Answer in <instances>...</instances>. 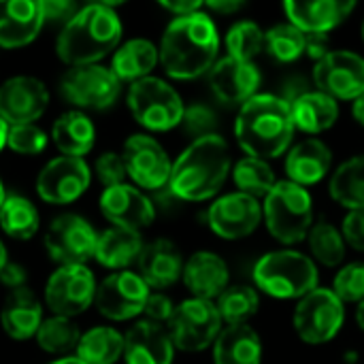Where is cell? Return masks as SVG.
<instances>
[{
    "instance_id": "cell-44",
    "label": "cell",
    "mask_w": 364,
    "mask_h": 364,
    "mask_svg": "<svg viewBox=\"0 0 364 364\" xmlns=\"http://www.w3.org/2000/svg\"><path fill=\"white\" fill-rule=\"evenodd\" d=\"M181 126L192 136V141H196V139H203L209 134H218L215 132L218 115L211 107H207L203 102H194V105L186 107L183 117H181Z\"/></svg>"
},
{
    "instance_id": "cell-5",
    "label": "cell",
    "mask_w": 364,
    "mask_h": 364,
    "mask_svg": "<svg viewBox=\"0 0 364 364\" xmlns=\"http://www.w3.org/2000/svg\"><path fill=\"white\" fill-rule=\"evenodd\" d=\"M320 273L316 262L294 250H277L264 254L254 264V284L273 299L301 301L318 288Z\"/></svg>"
},
{
    "instance_id": "cell-47",
    "label": "cell",
    "mask_w": 364,
    "mask_h": 364,
    "mask_svg": "<svg viewBox=\"0 0 364 364\" xmlns=\"http://www.w3.org/2000/svg\"><path fill=\"white\" fill-rule=\"evenodd\" d=\"M81 6L73 0H43L41 2V11H43V19L45 23H62V28L77 15Z\"/></svg>"
},
{
    "instance_id": "cell-54",
    "label": "cell",
    "mask_w": 364,
    "mask_h": 364,
    "mask_svg": "<svg viewBox=\"0 0 364 364\" xmlns=\"http://www.w3.org/2000/svg\"><path fill=\"white\" fill-rule=\"evenodd\" d=\"M6 136H9V124L0 117V151L6 147Z\"/></svg>"
},
{
    "instance_id": "cell-8",
    "label": "cell",
    "mask_w": 364,
    "mask_h": 364,
    "mask_svg": "<svg viewBox=\"0 0 364 364\" xmlns=\"http://www.w3.org/2000/svg\"><path fill=\"white\" fill-rule=\"evenodd\" d=\"M166 328L175 350L194 354L215 343L222 333V318L213 301L188 299L175 307Z\"/></svg>"
},
{
    "instance_id": "cell-6",
    "label": "cell",
    "mask_w": 364,
    "mask_h": 364,
    "mask_svg": "<svg viewBox=\"0 0 364 364\" xmlns=\"http://www.w3.org/2000/svg\"><path fill=\"white\" fill-rule=\"evenodd\" d=\"M262 215L269 232L284 245H294L307 239L314 226V200L307 188L292 181H277L264 196Z\"/></svg>"
},
{
    "instance_id": "cell-58",
    "label": "cell",
    "mask_w": 364,
    "mask_h": 364,
    "mask_svg": "<svg viewBox=\"0 0 364 364\" xmlns=\"http://www.w3.org/2000/svg\"><path fill=\"white\" fill-rule=\"evenodd\" d=\"M356 356H358L356 352H348V354H346V363H356V360H358Z\"/></svg>"
},
{
    "instance_id": "cell-19",
    "label": "cell",
    "mask_w": 364,
    "mask_h": 364,
    "mask_svg": "<svg viewBox=\"0 0 364 364\" xmlns=\"http://www.w3.org/2000/svg\"><path fill=\"white\" fill-rule=\"evenodd\" d=\"M207 75L213 96L228 107H243L258 94L260 70L254 62H241L226 55L218 60Z\"/></svg>"
},
{
    "instance_id": "cell-59",
    "label": "cell",
    "mask_w": 364,
    "mask_h": 364,
    "mask_svg": "<svg viewBox=\"0 0 364 364\" xmlns=\"http://www.w3.org/2000/svg\"><path fill=\"white\" fill-rule=\"evenodd\" d=\"M4 198H6V192H4V183H2V179H0V207H2V203H4Z\"/></svg>"
},
{
    "instance_id": "cell-28",
    "label": "cell",
    "mask_w": 364,
    "mask_h": 364,
    "mask_svg": "<svg viewBox=\"0 0 364 364\" xmlns=\"http://www.w3.org/2000/svg\"><path fill=\"white\" fill-rule=\"evenodd\" d=\"M158 45H154L149 38H130L113 51L109 68L119 83H134L151 77V70L158 66Z\"/></svg>"
},
{
    "instance_id": "cell-55",
    "label": "cell",
    "mask_w": 364,
    "mask_h": 364,
    "mask_svg": "<svg viewBox=\"0 0 364 364\" xmlns=\"http://www.w3.org/2000/svg\"><path fill=\"white\" fill-rule=\"evenodd\" d=\"M356 322H358L360 331H364V299L358 303V307H356Z\"/></svg>"
},
{
    "instance_id": "cell-10",
    "label": "cell",
    "mask_w": 364,
    "mask_h": 364,
    "mask_svg": "<svg viewBox=\"0 0 364 364\" xmlns=\"http://www.w3.org/2000/svg\"><path fill=\"white\" fill-rule=\"evenodd\" d=\"M62 96L77 109V111H105L115 105L122 94V83L111 73L109 66L102 64H87V66H73L62 83Z\"/></svg>"
},
{
    "instance_id": "cell-31",
    "label": "cell",
    "mask_w": 364,
    "mask_h": 364,
    "mask_svg": "<svg viewBox=\"0 0 364 364\" xmlns=\"http://www.w3.org/2000/svg\"><path fill=\"white\" fill-rule=\"evenodd\" d=\"M215 364H260L262 363V341L258 333L247 326H226L213 343Z\"/></svg>"
},
{
    "instance_id": "cell-11",
    "label": "cell",
    "mask_w": 364,
    "mask_h": 364,
    "mask_svg": "<svg viewBox=\"0 0 364 364\" xmlns=\"http://www.w3.org/2000/svg\"><path fill=\"white\" fill-rule=\"evenodd\" d=\"M96 277L87 264L58 267L45 284V305L53 316L77 318L94 305Z\"/></svg>"
},
{
    "instance_id": "cell-22",
    "label": "cell",
    "mask_w": 364,
    "mask_h": 364,
    "mask_svg": "<svg viewBox=\"0 0 364 364\" xmlns=\"http://www.w3.org/2000/svg\"><path fill=\"white\" fill-rule=\"evenodd\" d=\"M45 19L36 0L0 2V47L19 49L30 45L43 30Z\"/></svg>"
},
{
    "instance_id": "cell-39",
    "label": "cell",
    "mask_w": 364,
    "mask_h": 364,
    "mask_svg": "<svg viewBox=\"0 0 364 364\" xmlns=\"http://www.w3.org/2000/svg\"><path fill=\"white\" fill-rule=\"evenodd\" d=\"M232 179H235L239 192H243L252 198L267 196L277 183L271 164L264 160H258V158H250V156H245L243 160H239L235 164Z\"/></svg>"
},
{
    "instance_id": "cell-20",
    "label": "cell",
    "mask_w": 364,
    "mask_h": 364,
    "mask_svg": "<svg viewBox=\"0 0 364 364\" xmlns=\"http://www.w3.org/2000/svg\"><path fill=\"white\" fill-rule=\"evenodd\" d=\"M100 213L115 228H128L141 232L156 218V207L149 196L130 183L107 188L100 194Z\"/></svg>"
},
{
    "instance_id": "cell-41",
    "label": "cell",
    "mask_w": 364,
    "mask_h": 364,
    "mask_svg": "<svg viewBox=\"0 0 364 364\" xmlns=\"http://www.w3.org/2000/svg\"><path fill=\"white\" fill-rule=\"evenodd\" d=\"M264 47L277 62L290 64L305 53V34L292 23H277L264 32Z\"/></svg>"
},
{
    "instance_id": "cell-48",
    "label": "cell",
    "mask_w": 364,
    "mask_h": 364,
    "mask_svg": "<svg viewBox=\"0 0 364 364\" xmlns=\"http://www.w3.org/2000/svg\"><path fill=\"white\" fill-rule=\"evenodd\" d=\"M341 235H343L346 245H350L358 252H364V209L350 211L343 218Z\"/></svg>"
},
{
    "instance_id": "cell-23",
    "label": "cell",
    "mask_w": 364,
    "mask_h": 364,
    "mask_svg": "<svg viewBox=\"0 0 364 364\" xmlns=\"http://www.w3.org/2000/svg\"><path fill=\"white\" fill-rule=\"evenodd\" d=\"M183 256L179 247L168 239H156L143 245V252L136 260L139 277L147 288L164 290L177 284L183 275Z\"/></svg>"
},
{
    "instance_id": "cell-18",
    "label": "cell",
    "mask_w": 364,
    "mask_h": 364,
    "mask_svg": "<svg viewBox=\"0 0 364 364\" xmlns=\"http://www.w3.org/2000/svg\"><path fill=\"white\" fill-rule=\"evenodd\" d=\"M262 222V205L258 198H252L243 192L226 194L207 211V224L209 228L226 239V241H239L250 237Z\"/></svg>"
},
{
    "instance_id": "cell-26",
    "label": "cell",
    "mask_w": 364,
    "mask_h": 364,
    "mask_svg": "<svg viewBox=\"0 0 364 364\" xmlns=\"http://www.w3.org/2000/svg\"><path fill=\"white\" fill-rule=\"evenodd\" d=\"M333 166V151L331 147L316 139H303L299 141L286 158V173H288V181L296 183V186H314L320 183Z\"/></svg>"
},
{
    "instance_id": "cell-9",
    "label": "cell",
    "mask_w": 364,
    "mask_h": 364,
    "mask_svg": "<svg viewBox=\"0 0 364 364\" xmlns=\"http://www.w3.org/2000/svg\"><path fill=\"white\" fill-rule=\"evenodd\" d=\"M346 320V307L331 288H316L303 296L294 309L292 324L296 335L309 346L333 341Z\"/></svg>"
},
{
    "instance_id": "cell-1",
    "label": "cell",
    "mask_w": 364,
    "mask_h": 364,
    "mask_svg": "<svg viewBox=\"0 0 364 364\" xmlns=\"http://www.w3.org/2000/svg\"><path fill=\"white\" fill-rule=\"evenodd\" d=\"M218 26L205 11L175 17L166 26L158 47L164 73L179 81H190L209 73L218 62Z\"/></svg>"
},
{
    "instance_id": "cell-29",
    "label": "cell",
    "mask_w": 364,
    "mask_h": 364,
    "mask_svg": "<svg viewBox=\"0 0 364 364\" xmlns=\"http://www.w3.org/2000/svg\"><path fill=\"white\" fill-rule=\"evenodd\" d=\"M143 237L136 230L128 228H107L98 232L94 260L111 271H128L130 264H134L143 252Z\"/></svg>"
},
{
    "instance_id": "cell-42",
    "label": "cell",
    "mask_w": 364,
    "mask_h": 364,
    "mask_svg": "<svg viewBox=\"0 0 364 364\" xmlns=\"http://www.w3.org/2000/svg\"><path fill=\"white\" fill-rule=\"evenodd\" d=\"M49 136L43 128L36 124H23V126H9L6 147L19 156H38L47 149Z\"/></svg>"
},
{
    "instance_id": "cell-24",
    "label": "cell",
    "mask_w": 364,
    "mask_h": 364,
    "mask_svg": "<svg viewBox=\"0 0 364 364\" xmlns=\"http://www.w3.org/2000/svg\"><path fill=\"white\" fill-rule=\"evenodd\" d=\"M356 2L352 0H316V2H286L284 11L294 28L303 34H326L343 23Z\"/></svg>"
},
{
    "instance_id": "cell-45",
    "label": "cell",
    "mask_w": 364,
    "mask_h": 364,
    "mask_svg": "<svg viewBox=\"0 0 364 364\" xmlns=\"http://www.w3.org/2000/svg\"><path fill=\"white\" fill-rule=\"evenodd\" d=\"M94 173H96L98 181H100L105 188L122 186V183H126V179H128V171H126L124 156L117 154V151H105V154H100V156L96 158Z\"/></svg>"
},
{
    "instance_id": "cell-46",
    "label": "cell",
    "mask_w": 364,
    "mask_h": 364,
    "mask_svg": "<svg viewBox=\"0 0 364 364\" xmlns=\"http://www.w3.org/2000/svg\"><path fill=\"white\" fill-rule=\"evenodd\" d=\"M175 314V303L162 294V292H149L145 307H143V316L147 322L151 324H160V326H168L171 318Z\"/></svg>"
},
{
    "instance_id": "cell-3",
    "label": "cell",
    "mask_w": 364,
    "mask_h": 364,
    "mask_svg": "<svg viewBox=\"0 0 364 364\" xmlns=\"http://www.w3.org/2000/svg\"><path fill=\"white\" fill-rule=\"evenodd\" d=\"M230 175V149L220 134L192 141L173 162L168 192L179 200L213 198Z\"/></svg>"
},
{
    "instance_id": "cell-50",
    "label": "cell",
    "mask_w": 364,
    "mask_h": 364,
    "mask_svg": "<svg viewBox=\"0 0 364 364\" xmlns=\"http://www.w3.org/2000/svg\"><path fill=\"white\" fill-rule=\"evenodd\" d=\"M305 53L316 62L328 55L331 53L328 34H305Z\"/></svg>"
},
{
    "instance_id": "cell-40",
    "label": "cell",
    "mask_w": 364,
    "mask_h": 364,
    "mask_svg": "<svg viewBox=\"0 0 364 364\" xmlns=\"http://www.w3.org/2000/svg\"><path fill=\"white\" fill-rule=\"evenodd\" d=\"M224 43L230 58L241 62H254V58L264 49V32L258 23L243 19L228 28Z\"/></svg>"
},
{
    "instance_id": "cell-30",
    "label": "cell",
    "mask_w": 364,
    "mask_h": 364,
    "mask_svg": "<svg viewBox=\"0 0 364 364\" xmlns=\"http://www.w3.org/2000/svg\"><path fill=\"white\" fill-rule=\"evenodd\" d=\"M51 141L62 156L83 158L94 149L96 143V126L83 111H66L62 113L51 128Z\"/></svg>"
},
{
    "instance_id": "cell-13",
    "label": "cell",
    "mask_w": 364,
    "mask_h": 364,
    "mask_svg": "<svg viewBox=\"0 0 364 364\" xmlns=\"http://www.w3.org/2000/svg\"><path fill=\"white\" fill-rule=\"evenodd\" d=\"M147 296L149 288L139 277V273L130 269L115 271L98 284L94 307L102 318L111 322H128L143 314Z\"/></svg>"
},
{
    "instance_id": "cell-7",
    "label": "cell",
    "mask_w": 364,
    "mask_h": 364,
    "mask_svg": "<svg viewBox=\"0 0 364 364\" xmlns=\"http://www.w3.org/2000/svg\"><path fill=\"white\" fill-rule=\"evenodd\" d=\"M126 105L136 124L149 132H168L181 126L186 105L179 92L160 77H145L130 83Z\"/></svg>"
},
{
    "instance_id": "cell-51",
    "label": "cell",
    "mask_w": 364,
    "mask_h": 364,
    "mask_svg": "<svg viewBox=\"0 0 364 364\" xmlns=\"http://www.w3.org/2000/svg\"><path fill=\"white\" fill-rule=\"evenodd\" d=\"M160 6L175 17H186V15H192V13H198L205 9V4L196 2V0H179V2H166L164 0V2H160Z\"/></svg>"
},
{
    "instance_id": "cell-37",
    "label": "cell",
    "mask_w": 364,
    "mask_h": 364,
    "mask_svg": "<svg viewBox=\"0 0 364 364\" xmlns=\"http://www.w3.org/2000/svg\"><path fill=\"white\" fill-rule=\"evenodd\" d=\"M222 322L228 326L247 324L260 309V296L252 286H228L215 303Z\"/></svg>"
},
{
    "instance_id": "cell-43",
    "label": "cell",
    "mask_w": 364,
    "mask_h": 364,
    "mask_svg": "<svg viewBox=\"0 0 364 364\" xmlns=\"http://www.w3.org/2000/svg\"><path fill=\"white\" fill-rule=\"evenodd\" d=\"M333 292L343 305L360 303L364 299V262L346 264L333 282Z\"/></svg>"
},
{
    "instance_id": "cell-33",
    "label": "cell",
    "mask_w": 364,
    "mask_h": 364,
    "mask_svg": "<svg viewBox=\"0 0 364 364\" xmlns=\"http://www.w3.org/2000/svg\"><path fill=\"white\" fill-rule=\"evenodd\" d=\"M75 356L85 364H115L124 358V335L113 326H94L81 335Z\"/></svg>"
},
{
    "instance_id": "cell-49",
    "label": "cell",
    "mask_w": 364,
    "mask_h": 364,
    "mask_svg": "<svg viewBox=\"0 0 364 364\" xmlns=\"http://www.w3.org/2000/svg\"><path fill=\"white\" fill-rule=\"evenodd\" d=\"M0 284H2L4 288H9L11 292H13V290H21V288H26V284H28V273H26V269H23L21 264L9 260V262L4 264V269L0 271Z\"/></svg>"
},
{
    "instance_id": "cell-52",
    "label": "cell",
    "mask_w": 364,
    "mask_h": 364,
    "mask_svg": "<svg viewBox=\"0 0 364 364\" xmlns=\"http://www.w3.org/2000/svg\"><path fill=\"white\" fill-rule=\"evenodd\" d=\"M203 4L207 11H213L218 15H232L245 6V2H241V0H211V2H203Z\"/></svg>"
},
{
    "instance_id": "cell-36",
    "label": "cell",
    "mask_w": 364,
    "mask_h": 364,
    "mask_svg": "<svg viewBox=\"0 0 364 364\" xmlns=\"http://www.w3.org/2000/svg\"><path fill=\"white\" fill-rule=\"evenodd\" d=\"M34 339L43 352L55 354V356H68L70 352L77 350L79 339H81V331L73 318L49 316L43 320Z\"/></svg>"
},
{
    "instance_id": "cell-15",
    "label": "cell",
    "mask_w": 364,
    "mask_h": 364,
    "mask_svg": "<svg viewBox=\"0 0 364 364\" xmlns=\"http://www.w3.org/2000/svg\"><path fill=\"white\" fill-rule=\"evenodd\" d=\"M92 183V171L83 158H51L36 177V194L49 205H70L79 200Z\"/></svg>"
},
{
    "instance_id": "cell-56",
    "label": "cell",
    "mask_w": 364,
    "mask_h": 364,
    "mask_svg": "<svg viewBox=\"0 0 364 364\" xmlns=\"http://www.w3.org/2000/svg\"><path fill=\"white\" fill-rule=\"evenodd\" d=\"M49 364H85V363H81L77 356H64V358H60V360H53V363H49Z\"/></svg>"
},
{
    "instance_id": "cell-53",
    "label": "cell",
    "mask_w": 364,
    "mask_h": 364,
    "mask_svg": "<svg viewBox=\"0 0 364 364\" xmlns=\"http://www.w3.org/2000/svg\"><path fill=\"white\" fill-rule=\"evenodd\" d=\"M352 113H354V119H356L360 126H364V94H360V96L354 100Z\"/></svg>"
},
{
    "instance_id": "cell-35",
    "label": "cell",
    "mask_w": 364,
    "mask_h": 364,
    "mask_svg": "<svg viewBox=\"0 0 364 364\" xmlns=\"http://www.w3.org/2000/svg\"><path fill=\"white\" fill-rule=\"evenodd\" d=\"M41 218L34 203L21 194H6L0 207V228L17 241H28L38 232Z\"/></svg>"
},
{
    "instance_id": "cell-32",
    "label": "cell",
    "mask_w": 364,
    "mask_h": 364,
    "mask_svg": "<svg viewBox=\"0 0 364 364\" xmlns=\"http://www.w3.org/2000/svg\"><path fill=\"white\" fill-rule=\"evenodd\" d=\"M290 115H292L294 128L307 134H320L333 128L335 122L339 119V105L335 98L318 90H309L307 94L290 102Z\"/></svg>"
},
{
    "instance_id": "cell-27",
    "label": "cell",
    "mask_w": 364,
    "mask_h": 364,
    "mask_svg": "<svg viewBox=\"0 0 364 364\" xmlns=\"http://www.w3.org/2000/svg\"><path fill=\"white\" fill-rule=\"evenodd\" d=\"M43 320V305L28 288L9 292L0 309V324L13 341H28L36 337Z\"/></svg>"
},
{
    "instance_id": "cell-16",
    "label": "cell",
    "mask_w": 364,
    "mask_h": 364,
    "mask_svg": "<svg viewBox=\"0 0 364 364\" xmlns=\"http://www.w3.org/2000/svg\"><path fill=\"white\" fill-rule=\"evenodd\" d=\"M314 81L318 92L335 100H356L364 94V58L356 51L335 49L316 62Z\"/></svg>"
},
{
    "instance_id": "cell-14",
    "label": "cell",
    "mask_w": 364,
    "mask_h": 364,
    "mask_svg": "<svg viewBox=\"0 0 364 364\" xmlns=\"http://www.w3.org/2000/svg\"><path fill=\"white\" fill-rule=\"evenodd\" d=\"M124 162L128 177L141 188L149 192H160L168 188L173 162L166 149L149 134L139 132L128 136L124 143Z\"/></svg>"
},
{
    "instance_id": "cell-21",
    "label": "cell",
    "mask_w": 364,
    "mask_h": 364,
    "mask_svg": "<svg viewBox=\"0 0 364 364\" xmlns=\"http://www.w3.org/2000/svg\"><path fill=\"white\" fill-rule=\"evenodd\" d=\"M175 346L168 328L141 320L124 335V360L126 364H173Z\"/></svg>"
},
{
    "instance_id": "cell-17",
    "label": "cell",
    "mask_w": 364,
    "mask_h": 364,
    "mask_svg": "<svg viewBox=\"0 0 364 364\" xmlns=\"http://www.w3.org/2000/svg\"><path fill=\"white\" fill-rule=\"evenodd\" d=\"M49 107L47 85L30 75H15L0 85V117L9 126L36 124Z\"/></svg>"
},
{
    "instance_id": "cell-60",
    "label": "cell",
    "mask_w": 364,
    "mask_h": 364,
    "mask_svg": "<svg viewBox=\"0 0 364 364\" xmlns=\"http://www.w3.org/2000/svg\"><path fill=\"white\" fill-rule=\"evenodd\" d=\"M363 38H364V23H363Z\"/></svg>"
},
{
    "instance_id": "cell-25",
    "label": "cell",
    "mask_w": 364,
    "mask_h": 364,
    "mask_svg": "<svg viewBox=\"0 0 364 364\" xmlns=\"http://www.w3.org/2000/svg\"><path fill=\"white\" fill-rule=\"evenodd\" d=\"M181 279L192 292V299L213 301L228 288L230 273L222 256L213 252H196L183 264Z\"/></svg>"
},
{
    "instance_id": "cell-12",
    "label": "cell",
    "mask_w": 364,
    "mask_h": 364,
    "mask_svg": "<svg viewBox=\"0 0 364 364\" xmlns=\"http://www.w3.org/2000/svg\"><path fill=\"white\" fill-rule=\"evenodd\" d=\"M96 241L98 232L94 226L77 213L58 215L45 232L47 256L60 267L87 264L94 258Z\"/></svg>"
},
{
    "instance_id": "cell-2",
    "label": "cell",
    "mask_w": 364,
    "mask_h": 364,
    "mask_svg": "<svg viewBox=\"0 0 364 364\" xmlns=\"http://www.w3.org/2000/svg\"><path fill=\"white\" fill-rule=\"evenodd\" d=\"M124 26L113 4L92 2L62 28L55 41V53L66 66L98 64L122 45Z\"/></svg>"
},
{
    "instance_id": "cell-34",
    "label": "cell",
    "mask_w": 364,
    "mask_h": 364,
    "mask_svg": "<svg viewBox=\"0 0 364 364\" xmlns=\"http://www.w3.org/2000/svg\"><path fill=\"white\" fill-rule=\"evenodd\" d=\"M328 192L335 203L350 211L364 209V154L346 160L333 173Z\"/></svg>"
},
{
    "instance_id": "cell-57",
    "label": "cell",
    "mask_w": 364,
    "mask_h": 364,
    "mask_svg": "<svg viewBox=\"0 0 364 364\" xmlns=\"http://www.w3.org/2000/svg\"><path fill=\"white\" fill-rule=\"evenodd\" d=\"M6 262H9V258H6V247H4V243L0 241V271L4 269Z\"/></svg>"
},
{
    "instance_id": "cell-4",
    "label": "cell",
    "mask_w": 364,
    "mask_h": 364,
    "mask_svg": "<svg viewBox=\"0 0 364 364\" xmlns=\"http://www.w3.org/2000/svg\"><path fill=\"white\" fill-rule=\"evenodd\" d=\"M290 105L275 94H256L237 115L235 136L239 147L258 160H273L288 151L294 136Z\"/></svg>"
},
{
    "instance_id": "cell-38",
    "label": "cell",
    "mask_w": 364,
    "mask_h": 364,
    "mask_svg": "<svg viewBox=\"0 0 364 364\" xmlns=\"http://www.w3.org/2000/svg\"><path fill=\"white\" fill-rule=\"evenodd\" d=\"M307 243H309V252H311V260L335 269L346 260V241L339 228H335L328 222H318L311 226L309 235H307Z\"/></svg>"
}]
</instances>
